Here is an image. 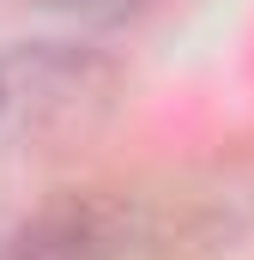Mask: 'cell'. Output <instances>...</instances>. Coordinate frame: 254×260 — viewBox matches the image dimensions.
<instances>
[{
	"mask_svg": "<svg viewBox=\"0 0 254 260\" xmlns=\"http://www.w3.org/2000/svg\"><path fill=\"white\" fill-rule=\"evenodd\" d=\"M121 218L103 200H61L37 212L18 236H6L0 260H115Z\"/></svg>",
	"mask_w": 254,
	"mask_h": 260,
	"instance_id": "6da1fadb",
	"label": "cell"
},
{
	"mask_svg": "<svg viewBox=\"0 0 254 260\" xmlns=\"http://www.w3.org/2000/svg\"><path fill=\"white\" fill-rule=\"evenodd\" d=\"M55 12H73V18H91V24H115V18H133L145 12L151 0H49Z\"/></svg>",
	"mask_w": 254,
	"mask_h": 260,
	"instance_id": "7a4b0ae2",
	"label": "cell"
}]
</instances>
